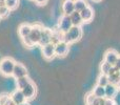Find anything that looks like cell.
Masks as SVG:
<instances>
[{
    "instance_id": "cell-2",
    "label": "cell",
    "mask_w": 120,
    "mask_h": 105,
    "mask_svg": "<svg viewBox=\"0 0 120 105\" xmlns=\"http://www.w3.org/2000/svg\"><path fill=\"white\" fill-rule=\"evenodd\" d=\"M16 62L12 58H4L0 62V74L4 77H11L14 70V66Z\"/></svg>"
},
{
    "instance_id": "cell-31",
    "label": "cell",
    "mask_w": 120,
    "mask_h": 105,
    "mask_svg": "<svg viewBox=\"0 0 120 105\" xmlns=\"http://www.w3.org/2000/svg\"><path fill=\"white\" fill-rule=\"evenodd\" d=\"M4 105H16V104H15V102L12 100V98H10V99H8V101L4 103Z\"/></svg>"
},
{
    "instance_id": "cell-15",
    "label": "cell",
    "mask_w": 120,
    "mask_h": 105,
    "mask_svg": "<svg viewBox=\"0 0 120 105\" xmlns=\"http://www.w3.org/2000/svg\"><path fill=\"white\" fill-rule=\"evenodd\" d=\"M70 18L72 20V23L74 26H81L83 24V20H82V17L80 15V12H77V11H74L72 14L70 15Z\"/></svg>"
},
{
    "instance_id": "cell-5",
    "label": "cell",
    "mask_w": 120,
    "mask_h": 105,
    "mask_svg": "<svg viewBox=\"0 0 120 105\" xmlns=\"http://www.w3.org/2000/svg\"><path fill=\"white\" fill-rule=\"evenodd\" d=\"M42 29H43V27L40 26V25H38V24H35V25H33V26H32L31 33H30L29 37H30V39L32 40V42L34 43V45L39 43L40 37H41Z\"/></svg>"
},
{
    "instance_id": "cell-28",
    "label": "cell",
    "mask_w": 120,
    "mask_h": 105,
    "mask_svg": "<svg viewBox=\"0 0 120 105\" xmlns=\"http://www.w3.org/2000/svg\"><path fill=\"white\" fill-rule=\"evenodd\" d=\"M34 1H35L36 4H38V5H44V4H46L48 0H34Z\"/></svg>"
},
{
    "instance_id": "cell-7",
    "label": "cell",
    "mask_w": 120,
    "mask_h": 105,
    "mask_svg": "<svg viewBox=\"0 0 120 105\" xmlns=\"http://www.w3.org/2000/svg\"><path fill=\"white\" fill-rule=\"evenodd\" d=\"M42 55H43V57L46 60L54 59L56 57V54H55V44H53L51 42V43L42 46Z\"/></svg>"
},
{
    "instance_id": "cell-23",
    "label": "cell",
    "mask_w": 120,
    "mask_h": 105,
    "mask_svg": "<svg viewBox=\"0 0 120 105\" xmlns=\"http://www.w3.org/2000/svg\"><path fill=\"white\" fill-rule=\"evenodd\" d=\"M18 4H19V0H5V5L11 11L16 10L18 7Z\"/></svg>"
},
{
    "instance_id": "cell-38",
    "label": "cell",
    "mask_w": 120,
    "mask_h": 105,
    "mask_svg": "<svg viewBox=\"0 0 120 105\" xmlns=\"http://www.w3.org/2000/svg\"><path fill=\"white\" fill-rule=\"evenodd\" d=\"M87 105H91V104H87Z\"/></svg>"
},
{
    "instance_id": "cell-12",
    "label": "cell",
    "mask_w": 120,
    "mask_h": 105,
    "mask_svg": "<svg viewBox=\"0 0 120 105\" xmlns=\"http://www.w3.org/2000/svg\"><path fill=\"white\" fill-rule=\"evenodd\" d=\"M11 98H12V100L15 102V104H16V105L21 104V103H23V102L26 101V99H25V97H24V95H23L22 91H21V89H19V88H17L16 91H15L14 93L11 95Z\"/></svg>"
},
{
    "instance_id": "cell-22",
    "label": "cell",
    "mask_w": 120,
    "mask_h": 105,
    "mask_svg": "<svg viewBox=\"0 0 120 105\" xmlns=\"http://www.w3.org/2000/svg\"><path fill=\"white\" fill-rule=\"evenodd\" d=\"M113 65H111L110 63H108L106 61H103L101 63V65H100V72H101V74H105L108 75L109 72H110V69L112 68Z\"/></svg>"
},
{
    "instance_id": "cell-26",
    "label": "cell",
    "mask_w": 120,
    "mask_h": 105,
    "mask_svg": "<svg viewBox=\"0 0 120 105\" xmlns=\"http://www.w3.org/2000/svg\"><path fill=\"white\" fill-rule=\"evenodd\" d=\"M10 98H11V96L8 95V94H5V93L0 94V104L4 105V103H5V102L8 101Z\"/></svg>"
},
{
    "instance_id": "cell-37",
    "label": "cell",
    "mask_w": 120,
    "mask_h": 105,
    "mask_svg": "<svg viewBox=\"0 0 120 105\" xmlns=\"http://www.w3.org/2000/svg\"><path fill=\"white\" fill-rule=\"evenodd\" d=\"M0 21H1V17H0Z\"/></svg>"
},
{
    "instance_id": "cell-39",
    "label": "cell",
    "mask_w": 120,
    "mask_h": 105,
    "mask_svg": "<svg viewBox=\"0 0 120 105\" xmlns=\"http://www.w3.org/2000/svg\"><path fill=\"white\" fill-rule=\"evenodd\" d=\"M0 105H1V104H0Z\"/></svg>"
},
{
    "instance_id": "cell-9",
    "label": "cell",
    "mask_w": 120,
    "mask_h": 105,
    "mask_svg": "<svg viewBox=\"0 0 120 105\" xmlns=\"http://www.w3.org/2000/svg\"><path fill=\"white\" fill-rule=\"evenodd\" d=\"M12 76L14 77L15 79H18L21 78V77H24L27 76V69L23 64L21 63H16L14 66V70H13V74Z\"/></svg>"
},
{
    "instance_id": "cell-3",
    "label": "cell",
    "mask_w": 120,
    "mask_h": 105,
    "mask_svg": "<svg viewBox=\"0 0 120 105\" xmlns=\"http://www.w3.org/2000/svg\"><path fill=\"white\" fill-rule=\"evenodd\" d=\"M68 51H70V44L66 43L63 40L55 44V54L57 57H64L68 55Z\"/></svg>"
},
{
    "instance_id": "cell-21",
    "label": "cell",
    "mask_w": 120,
    "mask_h": 105,
    "mask_svg": "<svg viewBox=\"0 0 120 105\" xmlns=\"http://www.w3.org/2000/svg\"><path fill=\"white\" fill-rule=\"evenodd\" d=\"M109 83H110V81H109L108 75L101 74V72H100L99 77H98V79H97V84H99V85H101V86H104V87H105L106 85L109 84Z\"/></svg>"
},
{
    "instance_id": "cell-30",
    "label": "cell",
    "mask_w": 120,
    "mask_h": 105,
    "mask_svg": "<svg viewBox=\"0 0 120 105\" xmlns=\"http://www.w3.org/2000/svg\"><path fill=\"white\" fill-rule=\"evenodd\" d=\"M114 66L117 68V69L120 70V56H118V59H117V61H116V63H115Z\"/></svg>"
},
{
    "instance_id": "cell-1",
    "label": "cell",
    "mask_w": 120,
    "mask_h": 105,
    "mask_svg": "<svg viewBox=\"0 0 120 105\" xmlns=\"http://www.w3.org/2000/svg\"><path fill=\"white\" fill-rule=\"evenodd\" d=\"M81 37H82V29H81V27L74 26L73 25L66 33L63 34V41L71 44V43H74V42L80 40Z\"/></svg>"
},
{
    "instance_id": "cell-20",
    "label": "cell",
    "mask_w": 120,
    "mask_h": 105,
    "mask_svg": "<svg viewBox=\"0 0 120 105\" xmlns=\"http://www.w3.org/2000/svg\"><path fill=\"white\" fill-rule=\"evenodd\" d=\"M74 5H75V11L81 12L83 8H85L87 6V2L85 0H74Z\"/></svg>"
},
{
    "instance_id": "cell-8",
    "label": "cell",
    "mask_w": 120,
    "mask_h": 105,
    "mask_svg": "<svg viewBox=\"0 0 120 105\" xmlns=\"http://www.w3.org/2000/svg\"><path fill=\"white\" fill-rule=\"evenodd\" d=\"M52 36H53V31L49 29H42L41 32V37L39 40V45L40 46H44L46 44L51 43L52 42Z\"/></svg>"
},
{
    "instance_id": "cell-19",
    "label": "cell",
    "mask_w": 120,
    "mask_h": 105,
    "mask_svg": "<svg viewBox=\"0 0 120 105\" xmlns=\"http://www.w3.org/2000/svg\"><path fill=\"white\" fill-rule=\"evenodd\" d=\"M108 77H109V81H110V83H112V84L117 85V86H118V84L120 82L119 70H118V72H113V74L108 75Z\"/></svg>"
},
{
    "instance_id": "cell-33",
    "label": "cell",
    "mask_w": 120,
    "mask_h": 105,
    "mask_svg": "<svg viewBox=\"0 0 120 105\" xmlns=\"http://www.w3.org/2000/svg\"><path fill=\"white\" fill-rule=\"evenodd\" d=\"M18 105H30V103L27 101H25V102H23V103H21V104H18Z\"/></svg>"
},
{
    "instance_id": "cell-16",
    "label": "cell",
    "mask_w": 120,
    "mask_h": 105,
    "mask_svg": "<svg viewBox=\"0 0 120 105\" xmlns=\"http://www.w3.org/2000/svg\"><path fill=\"white\" fill-rule=\"evenodd\" d=\"M32 26L29 24H21L18 29V34L20 36V38H23L25 36H29L30 33H31Z\"/></svg>"
},
{
    "instance_id": "cell-34",
    "label": "cell",
    "mask_w": 120,
    "mask_h": 105,
    "mask_svg": "<svg viewBox=\"0 0 120 105\" xmlns=\"http://www.w3.org/2000/svg\"><path fill=\"white\" fill-rule=\"evenodd\" d=\"M93 1H96V2H99V1H101V0H93Z\"/></svg>"
},
{
    "instance_id": "cell-18",
    "label": "cell",
    "mask_w": 120,
    "mask_h": 105,
    "mask_svg": "<svg viewBox=\"0 0 120 105\" xmlns=\"http://www.w3.org/2000/svg\"><path fill=\"white\" fill-rule=\"evenodd\" d=\"M31 79L29 78L27 76H24V77H21V78H18L16 79V85H17V88L19 89H22L24 86H26L30 82H31Z\"/></svg>"
},
{
    "instance_id": "cell-24",
    "label": "cell",
    "mask_w": 120,
    "mask_h": 105,
    "mask_svg": "<svg viewBox=\"0 0 120 105\" xmlns=\"http://www.w3.org/2000/svg\"><path fill=\"white\" fill-rule=\"evenodd\" d=\"M10 13H11V10L6 5H0V17H1V19L8 17Z\"/></svg>"
},
{
    "instance_id": "cell-29",
    "label": "cell",
    "mask_w": 120,
    "mask_h": 105,
    "mask_svg": "<svg viewBox=\"0 0 120 105\" xmlns=\"http://www.w3.org/2000/svg\"><path fill=\"white\" fill-rule=\"evenodd\" d=\"M105 105H116V104L113 101V99H108V98H105Z\"/></svg>"
},
{
    "instance_id": "cell-13",
    "label": "cell",
    "mask_w": 120,
    "mask_h": 105,
    "mask_svg": "<svg viewBox=\"0 0 120 105\" xmlns=\"http://www.w3.org/2000/svg\"><path fill=\"white\" fill-rule=\"evenodd\" d=\"M80 15H81V17H82L83 22H90V21H92V19L94 18V11L91 6L87 5L86 7L83 8L80 12Z\"/></svg>"
},
{
    "instance_id": "cell-25",
    "label": "cell",
    "mask_w": 120,
    "mask_h": 105,
    "mask_svg": "<svg viewBox=\"0 0 120 105\" xmlns=\"http://www.w3.org/2000/svg\"><path fill=\"white\" fill-rule=\"evenodd\" d=\"M21 40H22L23 45L26 46V47H32V46H34V43L32 42V40L30 39L29 36H25V37L21 38Z\"/></svg>"
},
{
    "instance_id": "cell-6",
    "label": "cell",
    "mask_w": 120,
    "mask_h": 105,
    "mask_svg": "<svg viewBox=\"0 0 120 105\" xmlns=\"http://www.w3.org/2000/svg\"><path fill=\"white\" fill-rule=\"evenodd\" d=\"M72 26H73V23L68 15H63L59 19V31L61 33H63V34L66 33Z\"/></svg>"
},
{
    "instance_id": "cell-14",
    "label": "cell",
    "mask_w": 120,
    "mask_h": 105,
    "mask_svg": "<svg viewBox=\"0 0 120 105\" xmlns=\"http://www.w3.org/2000/svg\"><path fill=\"white\" fill-rule=\"evenodd\" d=\"M104 88H105V98H108V99H114L115 96L117 95V91H118V86L112 84V83H109Z\"/></svg>"
},
{
    "instance_id": "cell-36",
    "label": "cell",
    "mask_w": 120,
    "mask_h": 105,
    "mask_svg": "<svg viewBox=\"0 0 120 105\" xmlns=\"http://www.w3.org/2000/svg\"><path fill=\"white\" fill-rule=\"evenodd\" d=\"M119 77H120V70H119Z\"/></svg>"
},
{
    "instance_id": "cell-17",
    "label": "cell",
    "mask_w": 120,
    "mask_h": 105,
    "mask_svg": "<svg viewBox=\"0 0 120 105\" xmlns=\"http://www.w3.org/2000/svg\"><path fill=\"white\" fill-rule=\"evenodd\" d=\"M92 93L97 98H105V88H104V86H101V85H99V84H97L94 87Z\"/></svg>"
},
{
    "instance_id": "cell-10",
    "label": "cell",
    "mask_w": 120,
    "mask_h": 105,
    "mask_svg": "<svg viewBox=\"0 0 120 105\" xmlns=\"http://www.w3.org/2000/svg\"><path fill=\"white\" fill-rule=\"evenodd\" d=\"M61 7H62L63 15H68V16H70V15L75 11L74 0H63Z\"/></svg>"
},
{
    "instance_id": "cell-27",
    "label": "cell",
    "mask_w": 120,
    "mask_h": 105,
    "mask_svg": "<svg viewBox=\"0 0 120 105\" xmlns=\"http://www.w3.org/2000/svg\"><path fill=\"white\" fill-rule=\"evenodd\" d=\"M95 96H94V94L93 93H91V94H89V95L86 96V98H85V101H86V105L87 104H92L93 103V101H94V99H95Z\"/></svg>"
},
{
    "instance_id": "cell-35",
    "label": "cell",
    "mask_w": 120,
    "mask_h": 105,
    "mask_svg": "<svg viewBox=\"0 0 120 105\" xmlns=\"http://www.w3.org/2000/svg\"><path fill=\"white\" fill-rule=\"evenodd\" d=\"M118 88L120 89V82H119V84H118Z\"/></svg>"
},
{
    "instance_id": "cell-11",
    "label": "cell",
    "mask_w": 120,
    "mask_h": 105,
    "mask_svg": "<svg viewBox=\"0 0 120 105\" xmlns=\"http://www.w3.org/2000/svg\"><path fill=\"white\" fill-rule=\"evenodd\" d=\"M118 53L114 50H109L104 55V61H106L108 63H110L111 65H115L117 59H118Z\"/></svg>"
},
{
    "instance_id": "cell-4",
    "label": "cell",
    "mask_w": 120,
    "mask_h": 105,
    "mask_svg": "<svg viewBox=\"0 0 120 105\" xmlns=\"http://www.w3.org/2000/svg\"><path fill=\"white\" fill-rule=\"evenodd\" d=\"M21 91H22V93H23V95H24V97H25V99H26V101L34 99V97L36 96V93H37V88H36V85L34 84L33 81H31V82H30L29 84L26 85V86L23 87Z\"/></svg>"
},
{
    "instance_id": "cell-32",
    "label": "cell",
    "mask_w": 120,
    "mask_h": 105,
    "mask_svg": "<svg viewBox=\"0 0 120 105\" xmlns=\"http://www.w3.org/2000/svg\"><path fill=\"white\" fill-rule=\"evenodd\" d=\"M99 105H105V98H100Z\"/></svg>"
}]
</instances>
